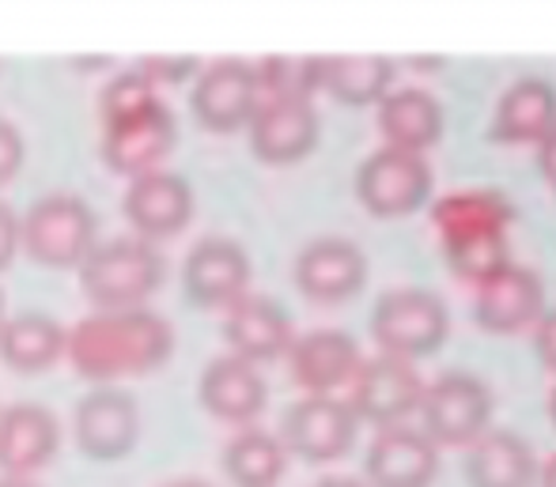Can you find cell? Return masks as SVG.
<instances>
[{
    "label": "cell",
    "mask_w": 556,
    "mask_h": 487,
    "mask_svg": "<svg viewBox=\"0 0 556 487\" xmlns=\"http://www.w3.org/2000/svg\"><path fill=\"white\" fill-rule=\"evenodd\" d=\"M175 351V329L167 318L140 306V310L91 313L68 329L65 356L76 374L88 382L140 379L163 367Z\"/></svg>",
    "instance_id": "cell-1"
},
{
    "label": "cell",
    "mask_w": 556,
    "mask_h": 487,
    "mask_svg": "<svg viewBox=\"0 0 556 487\" xmlns=\"http://www.w3.org/2000/svg\"><path fill=\"white\" fill-rule=\"evenodd\" d=\"M175 114L163 102L140 110V114L114 121L103 129V159L114 175L140 178L148 170H160L167 152L175 148Z\"/></svg>",
    "instance_id": "cell-15"
},
{
    "label": "cell",
    "mask_w": 556,
    "mask_h": 487,
    "mask_svg": "<svg viewBox=\"0 0 556 487\" xmlns=\"http://www.w3.org/2000/svg\"><path fill=\"white\" fill-rule=\"evenodd\" d=\"M379 132L387 148L425 155L443 137V106L425 88H397L379 102Z\"/></svg>",
    "instance_id": "cell-25"
},
{
    "label": "cell",
    "mask_w": 556,
    "mask_h": 487,
    "mask_svg": "<svg viewBox=\"0 0 556 487\" xmlns=\"http://www.w3.org/2000/svg\"><path fill=\"white\" fill-rule=\"evenodd\" d=\"M534 351L545 371L556 374V310H545L542 321L534 325Z\"/></svg>",
    "instance_id": "cell-32"
},
{
    "label": "cell",
    "mask_w": 556,
    "mask_h": 487,
    "mask_svg": "<svg viewBox=\"0 0 556 487\" xmlns=\"http://www.w3.org/2000/svg\"><path fill=\"white\" fill-rule=\"evenodd\" d=\"M182 287L201 310H227L250 287V257L231 239H201L182 269Z\"/></svg>",
    "instance_id": "cell-14"
},
{
    "label": "cell",
    "mask_w": 556,
    "mask_h": 487,
    "mask_svg": "<svg viewBox=\"0 0 556 487\" xmlns=\"http://www.w3.org/2000/svg\"><path fill=\"white\" fill-rule=\"evenodd\" d=\"M224 336L231 344V356L247 359V363H273V359L288 356L295 341L285 306L265 295H242L235 306H227Z\"/></svg>",
    "instance_id": "cell-21"
},
{
    "label": "cell",
    "mask_w": 556,
    "mask_h": 487,
    "mask_svg": "<svg viewBox=\"0 0 556 487\" xmlns=\"http://www.w3.org/2000/svg\"><path fill=\"white\" fill-rule=\"evenodd\" d=\"M367 284V257L352 239H315L295 257V287L318 306H337L359 295Z\"/></svg>",
    "instance_id": "cell-12"
},
{
    "label": "cell",
    "mask_w": 556,
    "mask_h": 487,
    "mask_svg": "<svg viewBox=\"0 0 556 487\" xmlns=\"http://www.w3.org/2000/svg\"><path fill=\"white\" fill-rule=\"evenodd\" d=\"M545 313V284L538 272L522 269V265H507L496 277L477 284L473 295V318L484 333L511 336L522 329L538 325Z\"/></svg>",
    "instance_id": "cell-16"
},
{
    "label": "cell",
    "mask_w": 556,
    "mask_h": 487,
    "mask_svg": "<svg viewBox=\"0 0 556 487\" xmlns=\"http://www.w3.org/2000/svg\"><path fill=\"white\" fill-rule=\"evenodd\" d=\"M367 487H432L440 446L420 427H382L367 450Z\"/></svg>",
    "instance_id": "cell-18"
},
{
    "label": "cell",
    "mask_w": 556,
    "mask_h": 487,
    "mask_svg": "<svg viewBox=\"0 0 556 487\" xmlns=\"http://www.w3.org/2000/svg\"><path fill=\"white\" fill-rule=\"evenodd\" d=\"M425 397V379L413 363L394 356L364 359L356 379L349 382V408L359 423L375 427H402Z\"/></svg>",
    "instance_id": "cell-8"
},
{
    "label": "cell",
    "mask_w": 556,
    "mask_h": 487,
    "mask_svg": "<svg viewBox=\"0 0 556 487\" xmlns=\"http://www.w3.org/2000/svg\"><path fill=\"white\" fill-rule=\"evenodd\" d=\"M556 129V88L549 80H515L500 95L492 114V140L496 144H542Z\"/></svg>",
    "instance_id": "cell-24"
},
{
    "label": "cell",
    "mask_w": 556,
    "mask_h": 487,
    "mask_svg": "<svg viewBox=\"0 0 556 487\" xmlns=\"http://www.w3.org/2000/svg\"><path fill=\"white\" fill-rule=\"evenodd\" d=\"M451 333V313L446 303L428 287H394L379 295L371 313V336L382 356L394 359H425L446 341Z\"/></svg>",
    "instance_id": "cell-5"
},
{
    "label": "cell",
    "mask_w": 556,
    "mask_h": 487,
    "mask_svg": "<svg viewBox=\"0 0 556 487\" xmlns=\"http://www.w3.org/2000/svg\"><path fill=\"white\" fill-rule=\"evenodd\" d=\"M73 435L91 461H103V465L106 461H122L125 453L137 446V435H140L137 400L114 386L91 389L88 397L76 405Z\"/></svg>",
    "instance_id": "cell-13"
},
{
    "label": "cell",
    "mask_w": 556,
    "mask_h": 487,
    "mask_svg": "<svg viewBox=\"0 0 556 487\" xmlns=\"http://www.w3.org/2000/svg\"><path fill=\"white\" fill-rule=\"evenodd\" d=\"M288 363H292V382L307 389V397H333V389L356 379L364 356L359 344L341 329H315L307 336H295Z\"/></svg>",
    "instance_id": "cell-20"
},
{
    "label": "cell",
    "mask_w": 556,
    "mask_h": 487,
    "mask_svg": "<svg viewBox=\"0 0 556 487\" xmlns=\"http://www.w3.org/2000/svg\"><path fill=\"white\" fill-rule=\"evenodd\" d=\"M20 167H23V137L12 121L0 117V190L20 175Z\"/></svg>",
    "instance_id": "cell-31"
},
{
    "label": "cell",
    "mask_w": 556,
    "mask_h": 487,
    "mask_svg": "<svg viewBox=\"0 0 556 487\" xmlns=\"http://www.w3.org/2000/svg\"><path fill=\"white\" fill-rule=\"evenodd\" d=\"M4 321H8V303H4V292H0V329H4Z\"/></svg>",
    "instance_id": "cell-41"
},
{
    "label": "cell",
    "mask_w": 556,
    "mask_h": 487,
    "mask_svg": "<svg viewBox=\"0 0 556 487\" xmlns=\"http://www.w3.org/2000/svg\"><path fill=\"white\" fill-rule=\"evenodd\" d=\"M96 212L80 193H46L20 219V246L50 269L80 265L96 249Z\"/></svg>",
    "instance_id": "cell-4"
},
{
    "label": "cell",
    "mask_w": 556,
    "mask_h": 487,
    "mask_svg": "<svg viewBox=\"0 0 556 487\" xmlns=\"http://www.w3.org/2000/svg\"><path fill=\"white\" fill-rule=\"evenodd\" d=\"M250 132V152L269 167H292V163L307 159L318 144V110L303 95H277L262 99L257 114L247 125Z\"/></svg>",
    "instance_id": "cell-10"
},
{
    "label": "cell",
    "mask_w": 556,
    "mask_h": 487,
    "mask_svg": "<svg viewBox=\"0 0 556 487\" xmlns=\"http://www.w3.org/2000/svg\"><path fill=\"white\" fill-rule=\"evenodd\" d=\"M511 204L496 190H458L435 201L432 223L440 234L446 269L466 284H484L511 265Z\"/></svg>",
    "instance_id": "cell-2"
},
{
    "label": "cell",
    "mask_w": 556,
    "mask_h": 487,
    "mask_svg": "<svg viewBox=\"0 0 556 487\" xmlns=\"http://www.w3.org/2000/svg\"><path fill=\"white\" fill-rule=\"evenodd\" d=\"M413 68H425V73H432V68H443V57H413Z\"/></svg>",
    "instance_id": "cell-37"
},
{
    "label": "cell",
    "mask_w": 556,
    "mask_h": 487,
    "mask_svg": "<svg viewBox=\"0 0 556 487\" xmlns=\"http://www.w3.org/2000/svg\"><path fill=\"white\" fill-rule=\"evenodd\" d=\"M125 219L140 239H170L178 234L193 216V190L175 170H148L132 178L122 201Z\"/></svg>",
    "instance_id": "cell-17"
},
{
    "label": "cell",
    "mask_w": 556,
    "mask_h": 487,
    "mask_svg": "<svg viewBox=\"0 0 556 487\" xmlns=\"http://www.w3.org/2000/svg\"><path fill=\"white\" fill-rule=\"evenodd\" d=\"M534 446L515 431H484L466 453V484L469 487H538Z\"/></svg>",
    "instance_id": "cell-23"
},
{
    "label": "cell",
    "mask_w": 556,
    "mask_h": 487,
    "mask_svg": "<svg viewBox=\"0 0 556 487\" xmlns=\"http://www.w3.org/2000/svg\"><path fill=\"white\" fill-rule=\"evenodd\" d=\"M262 106V88L250 61L224 57L213 61L205 73L198 76L190 95V110L198 125L208 132H239L250 125V117Z\"/></svg>",
    "instance_id": "cell-11"
},
{
    "label": "cell",
    "mask_w": 556,
    "mask_h": 487,
    "mask_svg": "<svg viewBox=\"0 0 556 487\" xmlns=\"http://www.w3.org/2000/svg\"><path fill=\"white\" fill-rule=\"evenodd\" d=\"M68 333L50 313H15L0 329V363L15 374H42L65 356Z\"/></svg>",
    "instance_id": "cell-26"
},
{
    "label": "cell",
    "mask_w": 556,
    "mask_h": 487,
    "mask_svg": "<svg viewBox=\"0 0 556 487\" xmlns=\"http://www.w3.org/2000/svg\"><path fill=\"white\" fill-rule=\"evenodd\" d=\"M356 435L359 420L341 397H303L288 408L280 423V446L311 465L341 461L356 446Z\"/></svg>",
    "instance_id": "cell-9"
},
{
    "label": "cell",
    "mask_w": 556,
    "mask_h": 487,
    "mask_svg": "<svg viewBox=\"0 0 556 487\" xmlns=\"http://www.w3.org/2000/svg\"><path fill=\"white\" fill-rule=\"evenodd\" d=\"M538 170H542V178L556 190V129L538 144Z\"/></svg>",
    "instance_id": "cell-34"
},
{
    "label": "cell",
    "mask_w": 556,
    "mask_h": 487,
    "mask_svg": "<svg viewBox=\"0 0 556 487\" xmlns=\"http://www.w3.org/2000/svg\"><path fill=\"white\" fill-rule=\"evenodd\" d=\"M163 284V254L144 239H111L80 261V292L103 313L140 310Z\"/></svg>",
    "instance_id": "cell-3"
},
{
    "label": "cell",
    "mask_w": 556,
    "mask_h": 487,
    "mask_svg": "<svg viewBox=\"0 0 556 487\" xmlns=\"http://www.w3.org/2000/svg\"><path fill=\"white\" fill-rule=\"evenodd\" d=\"M167 487H208L205 480H178V484H167Z\"/></svg>",
    "instance_id": "cell-40"
},
{
    "label": "cell",
    "mask_w": 556,
    "mask_h": 487,
    "mask_svg": "<svg viewBox=\"0 0 556 487\" xmlns=\"http://www.w3.org/2000/svg\"><path fill=\"white\" fill-rule=\"evenodd\" d=\"M61 446V423L46 405L20 400L0 412V473L4 476H30L53 461Z\"/></svg>",
    "instance_id": "cell-19"
},
{
    "label": "cell",
    "mask_w": 556,
    "mask_h": 487,
    "mask_svg": "<svg viewBox=\"0 0 556 487\" xmlns=\"http://www.w3.org/2000/svg\"><path fill=\"white\" fill-rule=\"evenodd\" d=\"M288 450L277 435L247 427L224 446V473L235 487H277L285 480Z\"/></svg>",
    "instance_id": "cell-28"
},
{
    "label": "cell",
    "mask_w": 556,
    "mask_h": 487,
    "mask_svg": "<svg viewBox=\"0 0 556 487\" xmlns=\"http://www.w3.org/2000/svg\"><path fill=\"white\" fill-rule=\"evenodd\" d=\"M394 84V61L379 53H341L323 57V91L341 106H379Z\"/></svg>",
    "instance_id": "cell-27"
},
{
    "label": "cell",
    "mask_w": 556,
    "mask_h": 487,
    "mask_svg": "<svg viewBox=\"0 0 556 487\" xmlns=\"http://www.w3.org/2000/svg\"><path fill=\"white\" fill-rule=\"evenodd\" d=\"M315 487H367V484L352 480V476H326V480H318Z\"/></svg>",
    "instance_id": "cell-36"
},
{
    "label": "cell",
    "mask_w": 556,
    "mask_h": 487,
    "mask_svg": "<svg viewBox=\"0 0 556 487\" xmlns=\"http://www.w3.org/2000/svg\"><path fill=\"white\" fill-rule=\"evenodd\" d=\"M549 420H553V427H556V386L549 393Z\"/></svg>",
    "instance_id": "cell-39"
},
{
    "label": "cell",
    "mask_w": 556,
    "mask_h": 487,
    "mask_svg": "<svg viewBox=\"0 0 556 487\" xmlns=\"http://www.w3.org/2000/svg\"><path fill=\"white\" fill-rule=\"evenodd\" d=\"M15 249H20V219H15V212L0 201V272L12 265Z\"/></svg>",
    "instance_id": "cell-33"
},
{
    "label": "cell",
    "mask_w": 556,
    "mask_h": 487,
    "mask_svg": "<svg viewBox=\"0 0 556 487\" xmlns=\"http://www.w3.org/2000/svg\"><path fill=\"white\" fill-rule=\"evenodd\" d=\"M198 393L208 415H216L224 423H242V427L250 420H257L265 412V400H269V386L257 374V367L239 356L213 359L205 367V374H201Z\"/></svg>",
    "instance_id": "cell-22"
},
{
    "label": "cell",
    "mask_w": 556,
    "mask_h": 487,
    "mask_svg": "<svg viewBox=\"0 0 556 487\" xmlns=\"http://www.w3.org/2000/svg\"><path fill=\"white\" fill-rule=\"evenodd\" d=\"M140 73L152 84H182L186 76L198 73V57H144Z\"/></svg>",
    "instance_id": "cell-30"
},
{
    "label": "cell",
    "mask_w": 556,
    "mask_h": 487,
    "mask_svg": "<svg viewBox=\"0 0 556 487\" xmlns=\"http://www.w3.org/2000/svg\"><path fill=\"white\" fill-rule=\"evenodd\" d=\"M0 487H38V484L23 480V476H0Z\"/></svg>",
    "instance_id": "cell-38"
},
{
    "label": "cell",
    "mask_w": 556,
    "mask_h": 487,
    "mask_svg": "<svg viewBox=\"0 0 556 487\" xmlns=\"http://www.w3.org/2000/svg\"><path fill=\"white\" fill-rule=\"evenodd\" d=\"M435 190L432 163L402 148H379L356 170V196L375 219H405L428 204Z\"/></svg>",
    "instance_id": "cell-6"
},
{
    "label": "cell",
    "mask_w": 556,
    "mask_h": 487,
    "mask_svg": "<svg viewBox=\"0 0 556 487\" xmlns=\"http://www.w3.org/2000/svg\"><path fill=\"white\" fill-rule=\"evenodd\" d=\"M160 95H155V84L148 80L140 68H132V73H117L111 84L103 88V95H99V121L114 125V121H125V117L140 114V110L155 106Z\"/></svg>",
    "instance_id": "cell-29"
},
{
    "label": "cell",
    "mask_w": 556,
    "mask_h": 487,
    "mask_svg": "<svg viewBox=\"0 0 556 487\" xmlns=\"http://www.w3.org/2000/svg\"><path fill=\"white\" fill-rule=\"evenodd\" d=\"M420 431L435 446H473L489 431L492 389L477 374L451 371L425 386L420 397Z\"/></svg>",
    "instance_id": "cell-7"
},
{
    "label": "cell",
    "mask_w": 556,
    "mask_h": 487,
    "mask_svg": "<svg viewBox=\"0 0 556 487\" xmlns=\"http://www.w3.org/2000/svg\"><path fill=\"white\" fill-rule=\"evenodd\" d=\"M538 487H556V453L542 465V473H538Z\"/></svg>",
    "instance_id": "cell-35"
}]
</instances>
